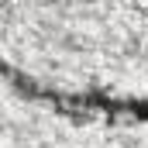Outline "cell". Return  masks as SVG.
<instances>
[]
</instances>
